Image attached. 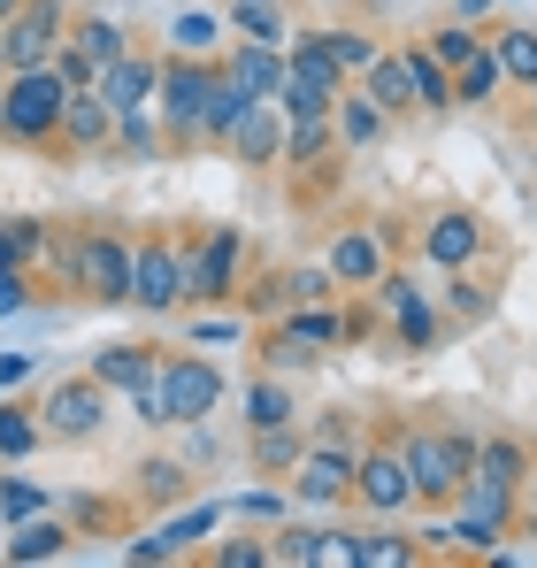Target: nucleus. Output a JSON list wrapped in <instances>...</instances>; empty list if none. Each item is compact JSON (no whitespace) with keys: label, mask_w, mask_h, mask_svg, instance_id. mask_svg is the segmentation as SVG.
<instances>
[{"label":"nucleus","mask_w":537,"mask_h":568,"mask_svg":"<svg viewBox=\"0 0 537 568\" xmlns=\"http://www.w3.org/2000/svg\"><path fill=\"white\" fill-rule=\"evenodd\" d=\"M47 254H54V277H62L70 300H85V307H131V239L115 223H78V231L47 239Z\"/></svg>","instance_id":"1"},{"label":"nucleus","mask_w":537,"mask_h":568,"mask_svg":"<svg viewBox=\"0 0 537 568\" xmlns=\"http://www.w3.org/2000/svg\"><path fill=\"white\" fill-rule=\"evenodd\" d=\"M399 454H407L415 507L446 515L460 499V484H468V469H476V423H399Z\"/></svg>","instance_id":"2"},{"label":"nucleus","mask_w":537,"mask_h":568,"mask_svg":"<svg viewBox=\"0 0 537 568\" xmlns=\"http://www.w3.org/2000/svg\"><path fill=\"white\" fill-rule=\"evenodd\" d=\"M131 407H139V423H178V430H192V423H207L215 407H223V369L207 362V354H162V369H154V384L146 392H131Z\"/></svg>","instance_id":"3"},{"label":"nucleus","mask_w":537,"mask_h":568,"mask_svg":"<svg viewBox=\"0 0 537 568\" xmlns=\"http://www.w3.org/2000/svg\"><path fill=\"white\" fill-rule=\"evenodd\" d=\"M346 507H354V515H368V523H392V515H407V507H415L407 454H399V415H392V423H376V430H361V446H354V491H346Z\"/></svg>","instance_id":"4"},{"label":"nucleus","mask_w":537,"mask_h":568,"mask_svg":"<svg viewBox=\"0 0 537 568\" xmlns=\"http://www.w3.org/2000/svg\"><path fill=\"white\" fill-rule=\"evenodd\" d=\"M62 100L70 85L39 62V70H8L0 78V146H23V154H54V131H62Z\"/></svg>","instance_id":"5"},{"label":"nucleus","mask_w":537,"mask_h":568,"mask_svg":"<svg viewBox=\"0 0 537 568\" xmlns=\"http://www.w3.org/2000/svg\"><path fill=\"white\" fill-rule=\"evenodd\" d=\"M246 292V231L200 223L184 231V307H231Z\"/></svg>","instance_id":"6"},{"label":"nucleus","mask_w":537,"mask_h":568,"mask_svg":"<svg viewBox=\"0 0 537 568\" xmlns=\"http://www.w3.org/2000/svg\"><path fill=\"white\" fill-rule=\"evenodd\" d=\"M207 85H215V54H162L154 115H162L170 154H200V108H207Z\"/></svg>","instance_id":"7"},{"label":"nucleus","mask_w":537,"mask_h":568,"mask_svg":"<svg viewBox=\"0 0 537 568\" xmlns=\"http://www.w3.org/2000/svg\"><path fill=\"white\" fill-rule=\"evenodd\" d=\"M108 399H115V392L92 377V369L54 377L39 392V407H31V415H39V438H47V446H92V438L108 430Z\"/></svg>","instance_id":"8"},{"label":"nucleus","mask_w":537,"mask_h":568,"mask_svg":"<svg viewBox=\"0 0 537 568\" xmlns=\"http://www.w3.org/2000/svg\"><path fill=\"white\" fill-rule=\"evenodd\" d=\"M415 262H430L438 277H446V270H468V262H492V223H484L468 200L430 207L423 231H415Z\"/></svg>","instance_id":"9"},{"label":"nucleus","mask_w":537,"mask_h":568,"mask_svg":"<svg viewBox=\"0 0 537 568\" xmlns=\"http://www.w3.org/2000/svg\"><path fill=\"white\" fill-rule=\"evenodd\" d=\"M131 307H146V315H178L184 307V231L131 239Z\"/></svg>","instance_id":"10"},{"label":"nucleus","mask_w":537,"mask_h":568,"mask_svg":"<svg viewBox=\"0 0 537 568\" xmlns=\"http://www.w3.org/2000/svg\"><path fill=\"white\" fill-rule=\"evenodd\" d=\"M368 300L384 307V323H392V338H399L407 354H430V346L446 338V315H438V292H423V284L407 277V270H384V277L368 284Z\"/></svg>","instance_id":"11"},{"label":"nucleus","mask_w":537,"mask_h":568,"mask_svg":"<svg viewBox=\"0 0 537 568\" xmlns=\"http://www.w3.org/2000/svg\"><path fill=\"white\" fill-rule=\"evenodd\" d=\"M70 31V0H23L8 23H0V62L8 70H39Z\"/></svg>","instance_id":"12"},{"label":"nucleus","mask_w":537,"mask_h":568,"mask_svg":"<svg viewBox=\"0 0 537 568\" xmlns=\"http://www.w3.org/2000/svg\"><path fill=\"white\" fill-rule=\"evenodd\" d=\"M284 47H292V54H315V62H323V70H338L346 85H354L376 54H384V39H376L368 23H338V16H331V23H307V31H292Z\"/></svg>","instance_id":"13"},{"label":"nucleus","mask_w":537,"mask_h":568,"mask_svg":"<svg viewBox=\"0 0 537 568\" xmlns=\"http://www.w3.org/2000/svg\"><path fill=\"white\" fill-rule=\"evenodd\" d=\"M292 507H346L354 491V446H300V462L284 469Z\"/></svg>","instance_id":"14"},{"label":"nucleus","mask_w":537,"mask_h":568,"mask_svg":"<svg viewBox=\"0 0 537 568\" xmlns=\"http://www.w3.org/2000/svg\"><path fill=\"white\" fill-rule=\"evenodd\" d=\"M323 270H331L338 292H368V284L392 270V246H384V231H376V223H346V231H331Z\"/></svg>","instance_id":"15"},{"label":"nucleus","mask_w":537,"mask_h":568,"mask_svg":"<svg viewBox=\"0 0 537 568\" xmlns=\"http://www.w3.org/2000/svg\"><path fill=\"white\" fill-rule=\"evenodd\" d=\"M108 139H115V108L78 85V93L62 100V131H54V154L62 162H92V154H108Z\"/></svg>","instance_id":"16"},{"label":"nucleus","mask_w":537,"mask_h":568,"mask_svg":"<svg viewBox=\"0 0 537 568\" xmlns=\"http://www.w3.org/2000/svg\"><path fill=\"white\" fill-rule=\"evenodd\" d=\"M215 523H223V499H200V507H184L178 523H162V530L131 538V546H123V561H184V554H192Z\"/></svg>","instance_id":"17"},{"label":"nucleus","mask_w":537,"mask_h":568,"mask_svg":"<svg viewBox=\"0 0 537 568\" xmlns=\"http://www.w3.org/2000/svg\"><path fill=\"white\" fill-rule=\"evenodd\" d=\"M223 78L239 85V93H254V100H276L284 93V47H268V39H223Z\"/></svg>","instance_id":"18"},{"label":"nucleus","mask_w":537,"mask_h":568,"mask_svg":"<svg viewBox=\"0 0 537 568\" xmlns=\"http://www.w3.org/2000/svg\"><path fill=\"white\" fill-rule=\"evenodd\" d=\"M492 307H499V277H492L484 262H468V270H446V284H438V315H446V323L476 331V323H492Z\"/></svg>","instance_id":"19"},{"label":"nucleus","mask_w":537,"mask_h":568,"mask_svg":"<svg viewBox=\"0 0 537 568\" xmlns=\"http://www.w3.org/2000/svg\"><path fill=\"white\" fill-rule=\"evenodd\" d=\"M154 78H162V54H154V47H123V54L92 78V93L108 100V108H146V100H154Z\"/></svg>","instance_id":"20"},{"label":"nucleus","mask_w":537,"mask_h":568,"mask_svg":"<svg viewBox=\"0 0 537 568\" xmlns=\"http://www.w3.org/2000/svg\"><path fill=\"white\" fill-rule=\"evenodd\" d=\"M239 170H276V154H284V108L276 100H254L246 115H239V131H231V146H223Z\"/></svg>","instance_id":"21"},{"label":"nucleus","mask_w":537,"mask_h":568,"mask_svg":"<svg viewBox=\"0 0 537 568\" xmlns=\"http://www.w3.org/2000/svg\"><path fill=\"white\" fill-rule=\"evenodd\" d=\"M331 131H338V146H346V154H368V146L392 131V115L361 93V85H338V100H331Z\"/></svg>","instance_id":"22"},{"label":"nucleus","mask_w":537,"mask_h":568,"mask_svg":"<svg viewBox=\"0 0 537 568\" xmlns=\"http://www.w3.org/2000/svg\"><path fill=\"white\" fill-rule=\"evenodd\" d=\"M354 85L376 100V108H384L392 123H407V115H415V78H407V54H399V47H384V54H376V62L361 70Z\"/></svg>","instance_id":"23"},{"label":"nucleus","mask_w":537,"mask_h":568,"mask_svg":"<svg viewBox=\"0 0 537 568\" xmlns=\"http://www.w3.org/2000/svg\"><path fill=\"white\" fill-rule=\"evenodd\" d=\"M530 462H537V446H523L515 430H476V469H468V476H484V484H507V491H523Z\"/></svg>","instance_id":"24"},{"label":"nucleus","mask_w":537,"mask_h":568,"mask_svg":"<svg viewBox=\"0 0 537 568\" xmlns=\"http://www.w3.org/2000/svg\"><path fill=\"white\" fill-rule=\"evenodd\" d=\"M246 108H254V93H239V85L223 78V62H215V85H207V108H200V154H223Z\"/></svg>","instance_id":"25"},{"label":"nucleus","mask_w":537,"mask_h":568,"mask_svg":"<svg viewBox=\"0 0 537 568\" xmlns=\"http://www.w3.org/2000/svg\"><path fill=\"white\" fill-rule=\"evenodd\" d=\"M331 154H346L338 146V131H331V115H284V170H323Z\"/></svg>","instance_id":"26"},{"label":"nucleus","mask_w":537,"mask_h":568,"mask_svg":"<svg viewBox=\"0 0 537 568\" xmlns=\"http://www.w3.org/2000/svg\"><path fill=\"white\" fill-rule=\"evenodd\" d=\"M70 538H78V530H70V523H54V515H31V523H16V530H8V538H0V561H62V554H70Z\"/></svg>","instance_id":"27"},{"label":"nucleus","mask_w":537,"mask_h":568,"mask_svg":"<svg viewBox=\"0 0 537 568\" xmlns=\"http://www.w3.org/2000/svg\"><path fill=\"white\" fill-rule=\"evenodd\" d=\"M85 369L108 384V392H146V384H154V369H162V354H154V346H131V338H123V346H100Z\"/></svg>","instance_id":"28"},{"label":"nucleus","mask_w":537,"mask_h":568,"mask_svg":"<svg viewBox=\"0 0 537 568\" xmlns=\"http://www.w3.org/2000/svg\"><path fill=\"white\" fill-rule=\"evenodd\" d=\"M484 39H492V54H499V78L530 93V85H537V23H530V16H507V23L484 31Z\"/></svg>","instance_id":"29"},{"label":"nucleus","mask_w":537,"mask_h":568,"mask_svg":"<svg viewBox=\"0 0 537 568\" xmlns=\"http://www.w3.org/2000/svg\"><path fill=\"white\" fill-rule=\"evenodd\" d=\"M300 446H307L300 423H262V430H246V462H254V476H268V484H284V469L300 462Z\"/></svg>","instance_id":"30"},{"label":"nucleus","mask_w":537,"mask_h":568,"mask_svg":"<svg viewBox=\"0 0 537 568\" xmlns=\"http://www.w3.org/2000/svg\"><path fill=\"white\" fill-rule=\"evenodd\" d=\"M108 154H131V162H154V154H170L154 100H146V108H115V139H108Z\"/></svg>","instance_id":"31"},{"label":"nucleus","mask_w":537,"mask_h":568,"mask_svg":"<svg viewBox=\"0 0 537 568\" xmlns=\"http://www.w3.org/2000/svg\"><path fill=\"white\" fill-rule=\"evenodd\" d=\"M407 54V78H415V115H453V78H446V62L415 39V47H399Z\"/></svg>","instance_id":"32"},{"label":"nucleus","mask_w":537,"mask_h":568,"mask_svg":"<svg viewBox=\"0 0 537 568\" xmlns=\"http://www.w3.org/2000/svg\"><path fill=\"white\" fill-rule=\"evenodd\" d=\"M223 31L284 47V39H292V16H284V0H223Z\"/></svg>","instance_id":"33"},{"label":"nucleus","mask_w":537,"mask_h":568,"mask_svg":"<svg viewBox=\"0 0 537 568\" xmlns=\"http://www.w3.org/2000/svg\"><path fill=\"white\" fill-rule=\"evenodd\" d=\"M62 39H70V47L92 62V78H100V70H108V62L131 47V31H123L115 16H70V31H62Z\"/></svg>","instance_id":"34"},{"label":"nucleus","mask_w":537,"mask_h":568,"mask_svg":"<svg viewBox=\"0 0 537 568\" xmlns=\"http://www.w3.org/2000/svg\"><path fill=\"white\" fill-rule=\"evenodd\" d=\"M507 93V78H499V54H492V39L453 70V108H492V100Z\"/></svg>","instance_id":"35"},{"label":"nucleus","mask_w":537,"mask_h":568,"mask_svg":"<svg viewBox=\"0 0 537 568\" xmlns=\"http://www.w3.org/2000/svg\"><path fill=\"white\" fill-rule=\"evenodd\" d=\"M254 354H262V369H268V377H300V369H315V362H323V346L292 338L284 323H268L262 338H254Z\"/></svg>","instance_id":"36"},{"label":"nucleus","mask_w":537,"mask_h":568,"mask_svg":"<svg viewBox=\"0 0 537 568\" xmlns=\"http://www.w3.org/2000/svg\"><path fill=\"white\" fill-rule=\"evenodd\" d=\"M262 423H300V399H292V377H254L246 384V430H262Z\"/></svg>","instance_id":"37"},{"label":"nucleus","mask_w":537,"mask_h":568,"mask_svg":"<svg viewBox=\"0 0 537 568\" xmlns=\"http://www.w3.org/2000/svg\"><path fill=\"white\" fill-rule=\"evenodd\" d=\"M423 47L446 62V78H453V70H460V62L484 47V23H468V16H446V23H430V31H423Z\"/></svg>","instance_id":"38"},{"label":"nucleus","mask_w":537,"mask_h":568,"mask_svg":"<svg viewBox=\"0 0 537 568\" xmlns=\"http://www.w3.org/2000/svg\"><path fill=\"white\" fill-rule=\"evenodd\" d=\"M268 300H276V307H315V300H338V284H331L323 262H315V270H276V277H268Z\"/></svg>","instance_id":"39"},{"label":"nucleus","mask_w":537,"mask_h":568,"mask_svg":"<svg viewBox=\"0 0 537 568\" xmlns=\"http://www.w3.org/2000/svg\"><path fill=\"white\" fill-rule=\"evenodd\" d=\"M47 438H39V415L23 399H0V462H31Z\"/></svg>","instance_id":"40"},{"label":"nucleus","mask_w":537,"mask_h":568,"mask_svg":"<svg viewBox=\"0 0 537 568\" xmlns=\"http://www.w3.org/2000/svg\"><path fill=\"white\" fill-rule=\"evenodd\" d=\"M361 568H423V546L407 530H361Z\"/></svg>","instance_id":"41"},{"label":"nucleus","mask_w":537,"mask_h":568,"mask_svg":"<svg viewBox=\"0 0 537 568\" xmlns=\"http://www.w3.org/2000/svg\"><path fill=\"white\" fill-rule=\"evenodd\" d=\"M139 491H146V507H178V499H192V469L184 462H146Z\"/></svg>","instance_id":"42"},{"label":"nucleus","mask_w":537,"mask_h":568,"mask_svg":"<svg viewBox=\"0 0 537 568\" xmlns=\"http://www.w3.org/2000/svg\"><path fill=\"white\" fill-rule=\"evenodd\" d=\"M307 446H361V415L354 407H323V415H300Z\"/></svg>","instance_id":"43"},{"label":"nucleus","mask_w":537,"mask_h":568,"mask_svg":"<svg viewBox=\"0 0 537 568\" xmlns=\"http://www.w3.org/2000/svg\"><path fill=\"white\" fill-rule=\"evenodd\" d=\"M31 515H47V491H39L31 476H0V523L16 530V523H31Z\"/></svg>","instance_id":"44"},{"label":"nucleus","mask_w":537,"mask_h":568,"mask_svg":"<svg viewBox=\"0 0 537 568\" xmlns=\"http://www.w3.org/2000/svg\"><path fill=\"white\" fill-rule=\"evenodd\" d=\"M200 561L207 568H268V538H223V546H207Z\"/></svg>","instance_id":"45"},{"label":"nucleus","mask_w":537,"mask_h":568,"mask_svg":"<svg viewBox=\"0 0 537 568\" xmlns=\"http://www.w3.org/2000/svg\"><path fill=\"white\" fill-rule=\"evenodd\" d=\"M231 31L215 23V16H178V54H215Z\"/></svg>","instance_id":"46"},{"label":"nucleus","mask_w":537,"mask_h":568,"mask_svg":"<svg viewBox=\"0 0 537 568\" xmlns=\"http://www.w3.org/2000/svg\"><path fill=\"white\" fill-rule=\"evenodd\" d=\"M315 568H361V530H323Z\"/></svg>","instance_id":"47"},{"label":"nucleus","mask_w":537,"mask_h":568,"mask_svg":"<svg viewBox=\"0 0 537 568\" xmlns=\"http://www.w3.org/2000/svg\"><path fill=\"white\" fill-rule=\"evenodd\" d=\"M47 70H54V78H62L70 93H78V85H92V62H85V54H78V47H70V39H62V47L47 54Z\"/></svg>","instance_id":"48"},{"label":"nucleus","mask_w":537,"mask_h":568,"mask_svg":"<svg viewBox=\"0 0 537 568\" xmlns=\"http://www.w3.org/2000/svg\"><path fill=\"white\" fill-rule=\"evenodd\" d=\"M31 307V270H0V323Z\"/></svg>","instance_id":"49"},{"label":"nucleus","mask_w":537,"mask_h":568,"mask_svg":"<svg viewBox=\"0 0 537 568\" xmlns=\"http://www.w3.org/2000/svg\"><path fill=\"white\" fill-rule=\"evenodd\" d=\"M515 538H537V462L523 476V515H515Z\"/></svg>","instance_id":"50"},{"label":"nucleus","mask_w":537,"mask_h":568,"mask_svg":"<svg viewBox=\"0 0 537 568\" xmlns=\"http://www.w3.org/2000/svg\"><path fill=\"white\" fill-rule=\"evenodd\" d=\"M23 377H31V354H0V392L23 384Z\"/></svg>","instance_id":"51"},{"label":"nucleus","mask_w":537,"mask_h":568,"mask_svg":"<svg viewBox=\"0 0 537 568\" xmlns=\"http://www.w3.org/2000/svg\"><path fill=\"white\" fill-rule=\"evenodd\" d=\"M492 8H499V0H453V16H468V23H484Z\"/></svg>","instance_id":"52"},{"label":"nucleus","mask_w":537,"mask_h":568,"mask_svg":"<svg viewBox=\"0 0 537 568\" xmlns=\"http://www.w3.org/2000/svg\"><path fill=\"white\" fill-rule=\"evenodd\" d=\"M0 270H31V262L16 254V239H8V231H0Z\"/></svg>","instance_id":"53"},{"label":"nucleus","mask_w":537,"mask_h":568,"mask_svg":"<svg viewBox=\"0 0 537 568\" xmlns=\"http://www.w3.org/2000/svg\"><path fill=\"white\" fill-rule=\"evenodd\" d=\"M315 8H331V16H346V8H361V0H315Z\"/></svg>","instance_id":"54"},{"label":"nucleus","mask_w":537,"mask_h":568,"mask_svg":"<svg viewBox=\"0 0 537 568\" xmlns=\"http://www.w3.org/2000/svg\"><path fill=\"white\" fill-rule=\"evenodd\" d=\"M16 8H23V0H0V23H8V16H16Z\"/></svg>","instance_id":"55"},{"label":"nucleus","mask_w":537,"mask_h":568,"mask_svg":"<svg viewBox=\"0 0 537 568\" xmlns=\"http://www.w3.org/2000/svg\"><path fill=\"white\" fill-rule=\"evenodd\" d=\"M530 100H537V85H530Z\"/></svg>","instance_id":"56"}]
</instances>
